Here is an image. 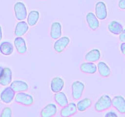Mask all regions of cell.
Returning <instances> with one entry per match:
<instances>
[{
  "label": "cell",
  "instance_id": "1",
  "mask_svg": "<svg viewBox=\"0 0 125 117\" xmlns=\"http://www.w3.org/2000/svg\"><path fill=\"white\" fill-rule=\"evenodd\" d=\"M112 106V98L108 95H102L95 104V109L97 112H103Z\"/></svg>",
  "mask_w": 125,
  "mask_h": 117
},
{
  "label": "cell",
  "instance_id": "2",
  "mask_svg": "<svg viewBox=\"0 0 125 117\" xmlns=\"http://www.w3.org/2000/svg\"><path fill=\"white\" fill-rule=\"evenodd\" d=\"M14 13L17 20H24L27 17L26 6L21 2H17L14 4Z\"/></svg>",
  "mask_w": 125,
  "mask_h": 117
},
{
  "label": "cell",
  "instance_id": "3",
  "mask_svg": "<svg viewBox=\"0 0 125 117\" xmlns=\"http://www.w3.org/2000/svg\"><path fill=\"white\" fill-rule=\"evenodd\" d=\"M15 101L23 105L29 106L34 103V98L24 91H20L15 95Z\"/></svg>",
  "mask_w": 125,
  "mask_h": 117
},
{
  "label": "cell",
  "instance_id": "4",
  "mask_svg": "<svg viewBox=\"0 0 125 117\" xmlns=\"http://www.w3.org/2000/svg\"><path fill=\"white\" fill-rule=\"evenodd\" d=\"M84 88H85V85L83 82L79 80L74 81L71 86L73 98L74 100H79L81 98L82 95H83Z\"/></svg>",
  "mask_w": 125,
  "mask_h": 117
},
{
  "label": "cell",
  "instance_id": "5",
  "mask_svg": "<svg viewBox=\"0 0 125 117\" xmlns=\"http://www.w3.org/2000/svg\"><path fill=\"white\" fill-rule=\"evenodd\" d=\"M95 11V16L99 20H104L106 19L108 13H107L106 6H105V2L102 1L96 2Z\"/></svg>",
  "mask_w": 125,
  "mask_h": 117
},
{
  "label": "cell",
  "instance_id": "6",
  "mask_svg": "<svg viewBox=\"0 0 125 117\" xmlns=\"http://www.w3.org/2000/svg\"><path fill=\"white\" fill-rule=\"evenodd\" d=\"M112 105L120 114H125V98L121 95H116L112 99Z\"/></svg>",
  "mask_w": 125,
  "mask_h": 117
},
{
  "label": "cell",
  "instance_id": "7",
  "mask_svg": "<svg viewBox=\"0 0 125 117\" xmlns=\"http://www.w3.org/2000/svg\"><path fill=\"white\" fill-rule=\"evenodd\" d=\"M70 39L68 37H60L54 43V49L56 52L61 53L70 44Z\"/></svg>",
  "mask_w": 125,
  "mask_h": 117
},
{
  "label": "cell",
  "instance_id": "8",
  "mask_svg": "<svg viewBox=\"0 0 125 117\" xmlns=\"http://www.w3.org/2000/svg\"><path fill=\"white\" fill-rule=\"evenodd\" d=\"M15 91L10 87L3 89L0 95V99L5 104H10L15 98Z\"/></svg>",
  "mask_w": 125,
  "mask_h": 117
},
{
  "label": "cell",
  "instance_id": "9",
  "mask_svg": "<svg viewBox=\"0 0 125 117\" xmlns=\"http://www.w3.org/2000/svg\"><path fill=\"white\" fill-rule=\"evenodd\" d=\"M77 111V105L74 102H70L62 107V108L60 110V115L62 117L72 116L74 114H76Z\"/></svg>",
  "mask_w": 125,
  "mask_h": 117
},
{
  "label": "cell",
  "instance_id": "10",
  "mask_svg": "<svg viewBox=\"0 0 125 117\" xmlns=\"http://www.w3.org/2000/svg\"><path fill=\"white\" fill-rule=\"evenodd\" d=\"M62 35V25L59 21H55L52 23L50 28V36L54 40H57Z\"/></svg>",
  "mask_w": 125,
  "mask_h": 117
},
{
  "label": "cell",
  "instance_id": "11",
  "mask_svg": "<svg viewBox=\"0 0 125 117\" xmlns=\"http://www.w3.org/2000/svg\"><path fill=\"white\" fill-rule=\"evenodd\" d=\"M29 30V25L27 22L21 20L19 21L15 27L14 34L17 37H22L23 35H24Z\"/></svg>",
  "mask_w": 125,
  "mask_h": 117
},
{
  "label": "cell",
  "instance_id": "12",
  "mask_svg": "<svg viewBox=\"0 0 125 117\" xmlns=\"http://www.w3.org/2000/svg\"><path fill=\"white\" fill-rule=\"evenodd\" d=\"M86 21L88 23L89 28L92 30H95L99 27V19L97 18L95 14H94L92 12H90L86 15Z\"/></svg>",
  "mask_w": 125,
  "mask_h": 117
},
{
  "label": "cell",
  "instance_id": "13",
  "mask_svg": "<svg viewBox=\"0 0 125 117\" xmlns=\"http://www.w3.org/2000/svg\"><path fill=\"white\" fill-rule=\"evenodd\" d=\"M12 82V70L6 67L3 69V71L0 75V84L2 86H7Z\"/></svg>",
  "mask_w": 125,
  "mask_h": 117
},
{
  "label": "cell",
  "instance_id": "14",
  "mask_svg": "<svg viewBox=\"0 0 125 117\" xmlns=\"http://www.w3.org/2000/svg\"><path fill=\"white\" fill-rule=\"evenodd\" d=\"M57 112V107L56 105L53 103L48 104L42 108L41 112L42 117H52L54 116Z\"/></svg>",
  "mask_w": 125,
  "mask_h": 117
},
{
  "label": "cell",
  "instance_id": "15",
  "mask_svg": "<svg viewBox=\"0 0 125 117\" xmlns=\"http://www.w3.org/2000/svg\"><path fill=\"white\" fill-rule=\"evenodd\" d=\"M51 90L54 93L61 91L64 87V80L60 77H56L51 81Z\"/></svg>",
  "mask_w": 125,
  "mask_h": 117
},
{
  "label": "cell",
  "instance_id": "16",
  "mask_svg": "<svg viewBox=\"0 0 125 117\" xmlns=\"http://www.w3.org/2000/svg\"><path fill=\"white\" fill-rule=\"evenodd\" d=\"M10 88L13 89L15 92H20V91H27L29 88V86L25 81L17 80L11 82Z\"/></svg>",
  "mask_w": 125,
  "mask_h": 117
},
{
  "label": "cell",
  "instance_id": "17",
  "mask_svg": "<svg viewBox=\"0 0 125 117\" xmlns=\"http://www.w3.org/2000/svg\"><path fill=\"white\" fill-rule=\"evenodd\" d=\"M108 30L113 34L119 35L124 30V27L121 23L116 20L110 21L108 23Z\"/></svg>",
  "mask_w": 125,
  "mask_h": 117
},
{
  "label": "cell",
  "instance_id": "18",
  "mask_svg": "<svg viewBox=\"0 0 125 117\" xmlns=\"http://www.w3.org/2000/svg\"><path fill=\"white\" fill-rule=\"evenodd\" d=\"M81 70L84 73L94 74L97 72V65H95L92 62H83L80 66Z\"/></svg>",
  "mask_w": 125,
  "mask_h": 117
},
{
  "label": "cell",
  "instance_id": "19",
  "mask_svg": "<svg viewBox=\"0 0 125 117\" xmlns=\"http://www.w3.org/2000/svg\"><path fill=\"white\" fill-rule=\"evenodd\" d=\"M85 60L88 62H98L101 58V52L99 49H94L88 51V52L85 54Z\"/></svg>",
  "mask_w": 125,
  "mask_h": 117
},
{
  "label": "cell",
  "instance_id": "20",
  "mask_svg": "<svg viewBox=\"0 0 125 117\" xmlns=\"http://www.w3.org/2000/svg\"><path fill=\"white\" fill-rule=\"evenodd\" d=\"M97 70L100 76L103 77H109L111 74V69L109 66L104 62H99L97 64Z\"/></svg>",
  "mask_w": 125,
  "mask_h": 117
},
{
  "label": "cell",
  "instance_id": "21",
  "mask_svg": "<svg viewBox=\"0 0 125 117\" xmlns=\"http://www.w3.org/2000/svg\"><path fill=\"white\" fill-rule=\"evenodd\" d=\"M14 45L17 49V52L20 54H24L27 52V45L25 40L22 37H17L14 39Z\"/></svg>",
  "mask_w": 125,
  "mask_h": 117
},
{
  "label": "cell",
  "instance_id": "22",
  "mask_svg": "<svg viewBox=\"0 0 125 117\" xmlns=\"http://www.w3.org/2000/svg\"><path fill=\"white\" fill-rule=\"evenodd\" d=\"M13 52V45L10 41H3L0 44V52L5 56H10Z\"/></svg>",
  "mask_w": 125,
  "mask_h": 117
},
{
  "label": "cell",
  "instance_id": "23",
  "mask_svg": "<svg viewBox=\"0 0 125 117\" xmlns=\"http://www.w3.org/2000/svg\"><path fill=\"white\" fill-rule=\"evenodd\" d=\"M40 17V13L37 10H32L27 14V23L31 27H33L37 24V23L39 20Z\"/></svg>",
  "mask_w": 125,
  "mask_h": 117
},
{
  "label": "cell",
  "instance_id": "24",
  "mask_svg": "<svg viewBox=\"0 0 125 117\" xmlns=\"http://www.w3.org/2000/svg\"><path fill=\"white\" fill-rule=\"evenodd\" d=\"M54 99L56 101V102L61 107H63L69 103L68 99H67V98H66V95H65V93L62 92V91L55 93Z\"/></svg>",
  "mask_w": 125,
  "mask_h": 117
},
{
  "label": "cell",
  "instance_id": "25",
  "mask_svg": "<svg viewBox=\"0 0 125 117\" xmlns=\"http://www.w3.org/2000/svg\"><path fill=\"white\" fill-rule=\"evenodd\" d=\"M92 100L90 98H84L82 100H80L77 104V110L79 112H84L87 110L88 108L92 105Z\"/></svg>",
  "mask_w": 125,
  "mask_h": 117
},
{
  "label": "cell",
  "instance_id": "26",
  "mask_svg": "<svg viewBox=\"0 0 125 117\" xmlns=\"http://www.w3.org/2000/svg\"><path fill=\"white\" fill-rule=\"evenodd\" d=\"M12 110L10 107H5L1 113V117H11Z\"/></svg>",
  "mask_w": 125,
  "mask_h": 117
},
{
  "label": "cell",
  "instance_id": "27",
  "mask_svg": "<svg viewBox=\"0 0 125 117\" xmlns=\"http://www.w3.org/2000/svg\"><path fill=\"white\" fill-rule=\"evenodd\" d=\"M119 39L121 42H125V29H124L122 32L119 34Z\"/></svg>",
  "mask_w": 125,
  "mask_h": 117
},
{
  "label": "cell",
  "instance_id": "28",
  "mask_svg": "<svg viewBox=\"0 0 125 117\" xmlns=\"http://www.w3.org/2000/svg\"><path fill=\"white\" fill-rule=\"evenodd\" d=\"M118 7L120 10H125V0H120L118 2Z\"/></svg>",
  "mask_w": 125,
  "mask_h": 117
},
{
  "label": "cell",
  "instance_id": "29",
  "mask_svg": "<svg viewBox=\"0 0 125 117\" xmlns=\"http://www.w3.org/2000/svg\"><path fill=\"white\" fill-rule=\"evenodd\" d=\"M105 117H117V115L114 112H108L105 113Z\"/></svg>",
  "mask_w": 125,
  "mask_h": 117
},
{
  "label": "cell",
  "instance_id": "30",
  "mask_svg": "<svg viewBox=\"0 0 125 117\" xmlns=\"http://www.w3.org/2000/svg\"><path fill=\"white\" fill-rule=\"evenodd\" d=\"M120 49L121 52L123 53V55H124V56H125V42L121 43V45H120Z\"/></svg>",
  "mask_w": 125,
  "mask_h": 117
},
{
  "label": "cell",
  "instance_id": "31",
  "mask_svg": "<svg viewBox=\"0 0 125 117\" xmlns=\"http://www.w3.org/2000/svg\"><path fill=\"white\" fill-rule=\"evenodd\" d=\"M2 27L0 26V41L2 40Z\"/></svg>",
  "mask_w": 125,
  "mask_h": 117
},
{
  "label": "cell",
  "instance_id": "32",
  "mask_svg": "<svg viewBox=\"0 0 125 117\" xmlns=\"http://www.w3.org/2000/svg\"><path fill=\"white\" fill-rule=\"evenodd\" d=\"M3 69H4V67H2V66H0V75H1V73H2V71H3Z\"/></svg>",
  "mask_w": 125,
  "mask_h": 117
}]
</instances>
